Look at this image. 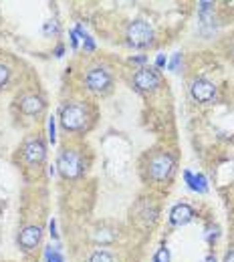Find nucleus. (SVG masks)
Masks as SVG:
<instances>
[{
  "mask_svg": "<svg viewBox=\"0 0 234 262\" xmlns=\"http://www.w3.org/2000/svg\"><path fill=\"white\" fill-rule=\"evenodd\" d=\"M61 123L67 131H79L87 123V107L83 103H69L61 111Z\"/></svg>",
  "mask_w": 234,
  "mask_h": 262,
  "instance_id": "f257e3e1",
  "label": "nucleus"
},
{
  "mask_svg": "<svg viewBox=\"0 0 234 262\" xmlns=\"http://www.w3.org/2000/svg\"><path fill=\"white\" fill-rule=\"evenodd\" d=\"M174 158L166 154V151H162V154H156L152 160H150V165H147V171H150V178L152 180H156V182H166L167 178L172 176V171H174Z\"/></svg>",
  "mask_w": 234,
  "mask_h": 262,
  "instance_id": "f03ea898",
  "label": "nucleus"
},
{
  "mask_svg": "<svg viewBox=\"0 0 234 262\" xmlns=\"http://www.w3.org/2000/svg\"><path fill=\"white\" fill-rule=\"evenodd\" d=\"M59 171H61V176L63 178H67V180H75V178H79L81 173H83V160H81V156L77 154V151H73V149H65L61 156H59Z\"/></svg>",
  "mask_w": 234,
  "mask_h": 262,
  "instance_id": "7ed1b4c3",
  "label": "nucleus"
},
{
  "mask_svg": "<svg viewBox=\"0 0 234 262\" xmlns=\"http://www.w3.org/2000/svg\"><path fill=\"white\" fill-rule=\"evenodd\" d=\"M127 40L134 47H147L154 40V29L143 20H135L127 27Z\"/></svg>",
  "mask_w": 234,
  "mask_h": 262,
  "instance_id": "20e7f679",
  "label": "nucleus"
},
{
  "mask_svg": "<svg viewBox=\"0 0 234 262\" xmlns=\"http://www.w3.org/2000/svg\"><path fill=\"white\" fill-rule=\"evenodd\" d=\"M85 85L89 91H95V93L107 91L111 87V75L103 67H93L85 75Z\"/></svg>",
  "mask_w": 234,
  "mask_h": 262,
  "instance_id": "39448f33",
  "label": "nucleus"
},
{
  "mask_svg": "<svg viewBox=\"0 0 234 262\" xmlns=\"http://www.w3.org/2000/svg\"><path fill=\"white\" fill-rule=\"evenodd\" d=\"M134 83L139 91H156L162 85V79L156 69H139L135 73Z\"/></svg>",
  "mask_w": 234,
  "mask_h": 262,
  "instance_id": "423d86ee",
  "label": "nucleus"
},
{
  "mask_svg": "<svg viewBox=\"0 0 234 262\" xmlns=\"http://www.w3.org/2000/svg\"><path fill=\"white\" fill-rule=\"evenodd\" d=\"M190 91H192V97L196 99V101H200V103H210L214 99V95H216V87L208 79H196L192 83Z\"/></svg>",
  "mask_w": 234,
  "mask_h": 262,
  "instance_id": "0eeeda50",
  "label": "nucleus"
},
{
  "mask_svg": "<svg viewBox=\"0 0 234 262\" xmlns=\"http://www.w3.org/2000/svg\"><path fill=\"white\" fill-rule=\"evenodd\" d=\"M23 156L29 164H40L47 156V149H45V143L40 139H29L23 147Z\"/></svg>",
  "mask_w": 234,
  "mask_h": 262,
  "instance_id": "6e6552de",
  "label": "nucleus"
},
{
  "mask_svg": "<svg viewBox=\"0 0 234 262\" xmlns=\"http://www.w3.org/2000/svg\"><path fill=\"white\" fill-rule=\"evenodd\" d=\"M40 236H42V230L38 228V226H27L18 234V244L25 250H33L34 246L40 242Z\"/></svg>",
  "mask_w": 234,
  "mask_h": 262,
  "instance_id": "1a4fd4ad",
  "label": "nucleus"
},
{
  "mask_svg": "<svg viewBox=\"0 0 234 262\" xmlns=\"http://www.w3.org/2000/svg\"><path fill=\"white\" fill-rule=\"evenodd\" d=\"M194 218V210L188 206V204H176L169 212V222L176 224V226H182V224H188L190 220Z\"/></svg>",
  "mask_w": 234,
  "mask_h": 262,
  "instance_id": "9d476101",
  "label": "nucleus"
},
{
  "mask_svg": "<svg viewBox=\"0 0 234 262\" xmlns=\"http://www.w3.org/2000/svg\"><path fill=\"white\" fill-rule=\"evenodd\" d=\"M20 109L27 115H36V113H40L45 109V101L40 97H36V95H27V97L20 99Z\"/></svg>",
  "mask_w": 234,
  "mask_h": 262,
  "instance_id": "9b49d317",
  "label": "nucleus"
},
{
  "mask_svg": "<svg viewBox=\"0 0 234 262\" xmlns=\"http://www.w3.org/2000/svg\"><path fill=\"white\" fill-rule=\"evenodd\" d=\"M184 178H186V182H188V186H190V190H194V192H200L204 194L206 190H208V184H206V178L202 176V173H192V171H184Z\"/></svg>",
  "mask_w": 234,
  "mask_h": 262,
  "instance_id": "f8f14e48",
  "label": "nucleus"
},
{
  "mask_svg": "<svg viewBox=\"0 0 234 262\" xmlns=\"http://www.w3.org/2000/svg\"><path fill=\"white\" fill-rule=\"evenodd\" d=\"M93 238H95V242L109 244V242H113V240L117 238V232H115V230H111V228H101L93 234Z\"/></svg>",
  "mask_w": 234,
  "mask_h": 262,
  "instance_id": "ddd939ff",
  "label": "nucleus"
},
{
  "mask_svg": "<svg viewBox=\"0 0 234 262\" xmlns=\"http://www.w3.org/2000/svg\"><path fill=\"white\" fill-rule=\"evenodd\" d=\"M89 262H115V258H113L109 252H105V250H95V252L89 256Z\"/></svg>",
  "mask_w": 234,
  "mask_h": 262,
  "instance_id": "4468645a",
  "label": "nucleus"
},
{
  "mask_svg": "<svg viewBox=\"0 0 234 262\" xmlns=\"http://www.w3.org/2000/svg\"><path fill=\"white\" fill-rule=\"evenodd\" d=\"M154 262H169V250L167 248H160L154 256Z\"/></svg>",
  "mask_w": 234,
  "mask_h": 262,
  "instance_id": "2eb2a0df",
  "label": "nucleus"
},
{
  "mask_svg": "<svg viewBox=\"0 0 234 262\" xmlns=\"http://www.w3.org/2000/svg\"><path fill=\"white\" fill-rule=\"evenodd\" d=\"M8 77H10V71H8V67L0 65V87H4V83L8 81Z\"/></svg>",
  "mask_w": 234,
  "mask_h": 262,
  "instance_id": "dca6fc26",
  "label": "nucleus"
},
{
  "mask_svg": "<svg viewBox=\"0 0 234 262\" xmlns=\"http://www.w3.org/2000/svg\"><path fill=\"white\" fill-rule=\"evenodd\" d=\"M55 135H57V133H55V117H51V119H49V141H51V143H55V139H57Z\"/></svg>",
  "mask_w": 234,
  "mask_h": 262,
  "instance_id": "f3484780",
  "label": "nucleus"
},
{
  "mask_svg": "<svg viewBox=\"0 0 234 262\" xmlns=\"http://www.w3.org/2000/svg\"><path fill=\"white\" fill-rule=\"evenodd\" d=\"M180 61H182V55H180V53H176V55H174V59H172V63H169V71H178Z\"/></svg>",
  "mask_w": 234,
  "mask_h": 262,
  "instance_id": "a211bd4d",
  "label": "nucleus"
},
{
  "mask_svg": "<svg viewBox=\"0 0 234 262\" xmlns=\"http://www.w3.org/2000/svg\"><path fill=\"white\" fill-rule=\"evenodd\" d=\"M47 262H63V256H61V252H59V250H55V252L47 258Z\"/></svg>",
  "mask_w": 234,
  "mask_h": 262,
  "instance_id": "6ab92c4d",
  "label": "nucleus"
},
{
  "mask_svg": "<svg viewBox=\"0 0 234 262\" xmlns=\"http://www.w3.org/2000/svg\"><path fill=\"white\" fill-rule=\"evenodd\" d=\"M45 33H47V34H49V33H57V25H55L53 20H51V23H47V25H45Z\"/></svg>",
  "mask_w": 234,
  "mask_h": 262,
  "instance_id": "aec40b11",
  "label": "nucleus"
},
{
  "mask_svg": "<svg viewBox=\"0 0 234 262\" xmlns=\"http://www.w3.org/2000/svg\"><path fill=\"white\" fill-rule=\"evenodd\" d=\"M83 40H85V47H87V51H93V49H95V45H93V38H91L89 34H87Z\"/></svg>",
  "mask_w": 234,
  "mask_h": 262,
  "instance_id": "412c9836",
  "label": "nucleus"
},
{
  "mask_svg": "<svg viewBox=\"0 0 234 262\" xmlns=\"http://www.w3.org/2000/svg\"><path fill=\"white\" fill-rule=\"evenodd\" d=\"M71 45H73V49H75V47L79 45V38H77V31H73V33H71Z\"/></svg>",
  "mask_w": 234,
  "mask_h": 262,
  "instance_id": "4be33fe9",
  "label": "nucleus"
},
{
  "mask_svg": "<svg viewBox=\"0 0 234 262\" xmlns=\"http://www.w3.org/2000/svg\"><path fill=\"white\" fill-rule=\"evenodd\" d=\"M49 228H51V236H53V238H57V224H55V220H51Z\"/></svg>",
  "mask_w": 234,
  "mask_h": 262,
  "instance_id": "5701e85b",
  "label": "nucleus"
},
{
  "mask_svg": "<svg viewBox=\"0 0 234 262\" xmlns=\"http://www.w3.org/2000/svg\"><path fill=\"white\" fill-rule=\"evenodd\" d=\"M166 65V57L164 55H158V59H156V67H164Z\"/></svg>",
  "mask_w": 234,
  "mask_h": 262,
  "instance_id": "b1692460",
  "label": "nucleus"
},
{
  "mask_svg": "<svg viewBox=\"0 0 234 262\" xmlns=\"http://www.w3.org/2000/svg\"><path fill=\"white\" fill-rule=\"evenodd\" d=\"M224 262H234V250H230V252L226 254V258H224Z\"/></svg>",
  "mask_w": 234,
  "mask_h": 262,
  "instance_id": "393cba45",
  "label": "nucleus"
},
{
  "mask_svg": "<svg viewBox=\"0 0 234 262\" xmlns=\"http://www.w3.org/2000/svg\"><path fill=\"white\" fill-rule=\"evenodd\" d=\"M145 61V57H135V59H132V63H143Z\"/></svg>",
  "mask_w": 234,
  "mask_h": 262,
  "instance_id": "a878e982",
  "label": "nucleus"
},
{
  "mask_svg": "<svg viewBox=\"0 0 234 262\" xmlns=\"http://www.w3.org/2000/svg\"><path fill=\"white\" fill-rule=\"evenodd\" d=\"M202 262H216V258H214L212 254H208V256H206V258H204Z\"/></svg>",
  "mask_w": 234,
  "mask_h": 262,
  "instance_id": "bb28decb",
  "label": "nucleus"
}]
</instances>
